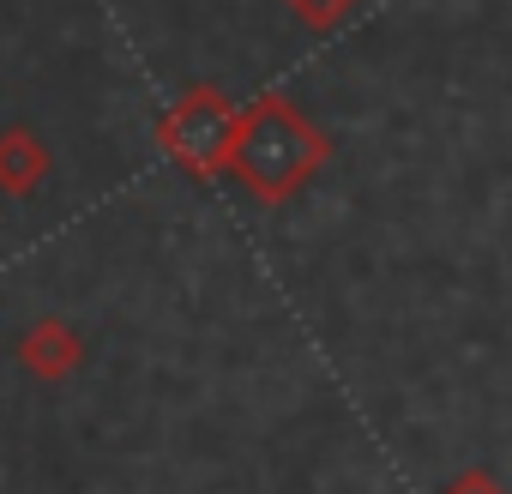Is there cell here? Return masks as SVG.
Masks as SVG:
<instances>
[{
	"label": "cell",
	"mask_w": 512,
	"mask_h": 494,
	"mask_svg": "<svg viewBox=\"0 0 512 494\" xmlns=\"http://www.w3.org/2000/svg\"><path fill=\"white\" fill-rule=\"evenodd\" d=\"M290 7H302V19H314V25H338L356 0H290Z\"/></svg>",
	"instance_id": "obj_3"
},
{
	"label": "cell",
	"mask_w": 512,
	"mask_h": 494,
	"mask_svg": "<svg viewBox=\"0 0 512 494\" xmlns=\"http://www.w3.org/2000/svg\"><path fill=\"white\" fill-rule=\"evenodd\" d=\"M440 494H506V488H500V482H494L482 464H464V470H458V476H452Z\"/></svg>",
	"instance_id": "obj_2"
},
{
	"label": "cell",
	"mask_w": 512,
	"mask_h": 494,
	"mask_svg": "<svg viewBox=\"0 0 512 494\" xmlns=\"http://www.w3.org/2000/svg\"><path fill=\"white\" fill-rule=\"evenodd\" d=\"M320 157H326V139L302 115H290L284 103H266L253 133H247V145H241V169L253 175V187L266 199H284L290 187H302L320 169Z\"/></svg>",
	"instance_id": "obj_1"
}]
</instances>
